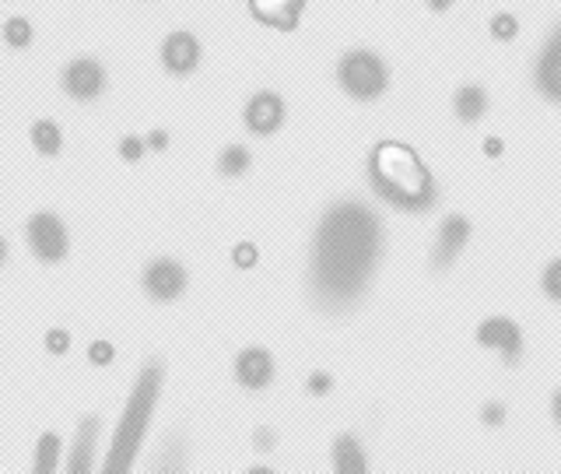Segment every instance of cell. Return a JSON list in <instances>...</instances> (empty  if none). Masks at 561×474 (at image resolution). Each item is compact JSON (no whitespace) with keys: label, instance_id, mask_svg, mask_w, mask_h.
<instances>
[{"label":"cell","instance_id":"obj_1","mask_svg":"<svg viewBox=\"0 0 561 474\" xmlns=\"http://www.w3.org/2000/svg\"><path fill=\"white\" fill-rule=\"evenodd\" d=\"M386 228L373 204L341 198L316 222L309 246V295L323 313H351L373 289Z\"/></svg>","mask_w":561,"mask_h":474},{"label":"cell","instance_id":"obj_2","mask_svg":"<svg viewBox=\"0 0 561 474\" xmlns=\"http://www.w3.org/2000/svg\"><path fill=\"white\" fill-rule=\"evenodd\" d=\"M365 176L373 193L403 215H425L438 204V183L408 140H376L365 158Z\"/></svg>","mask_w":561,"mask_h":474},{"label":"cell","instance_id":"obj_3","mask_svg":"<svg viewBox=\"0 0 561 474\" xmlns=\"http://www.w3.org/2000/svg\"><path fill=\"white\" fill-rule=\"evenodd\" d=\"M162 391H165V365L151 359L148 365H140L130 394L123 400L119 421L113 429V443L105 450V461L99 464L102 474H130L134 471L137 453L148 439L154 408H158V400H162Z\"/></svg>","mask_w":561,"mask_h":474},{"label":"cell","instance_id":"obj_4","mask_svg":"<svg viewBox=\"0 0 561 474\" xmlns=\"http://www.w3.org/2000/svg\"><path fill=\"white\" fill-rule=\"evenodd\" d=\"M333 75H337L341 92L355 102H376L390 92V64L368 46H355V49L341 53Z\"/></svg>","mask_w":561,"mask_h":474},{"label":"cell","instance_id":"obj_5","mask_svg":"<svg viewBox=\"0 0 561 474\" xmlns=\"http://www.w3.org/2000/svg\"><path fill=\"white\" fill-rule=\"evenodd\" d=\"M25 246L39 263L57 268V263H64L70 257L67 222L57 215V211H32L25 218Z\"/></svg>","mask_w":561,"mask_h":474},{"label":"cell","instance_id":"obj_6","mask_svg":"<svg viewBox=\"0 0 561 474\" xmlns=\"http://www.w3.org/2000/svg\"><path fill=\"white\" fill-rule=\"evenodd\" d=\"M110 88V70L99 57H75L60 67V92L78 102V105H92L105 95Z\"/></svg>","mask_w":561,"mask_h":474},{"label":"cell","instance_id":"obj_7","mask_svg":"<svg viewBox=\"0 0 561 474\" xmlns=\"http://www.w3.org/2000/svg\"><path fill=\"white\" fill-rule=\"evenodd\" d=\"M140 289H145V295L158 306L180 303L190 289V271L175 257H154L145 263V271H140Z\"/></svg>","mask_w":561,"mask_h":474},{"label":"cell","instance_id":"obj_8","mask_svg":"<svg viewBox=\"0 0 561 474\" xmlns=\"http://www.w3.org/2000/svg\"><path fill=\"white\" fill-rule=\"evenodd\" d=\"M473 338H478L481 348L495 351L505 365H519L526 356L523 327L513 320V316H488V320H481L478 330H473Z\"/></svg>","mask_w":561,"mask_h":474},{"label":"cell","instance_id":"obj_9","mask_svg":"<svg viewBox=\"0 0 561 474\" xmlns=\"http://www.w3.org/2000/svg\"><path fill=\"white\" fill-rule=\"evenodd\" d=\"M158 60H162V70L169 78H190L197 75V67L204 60V43L190 29H172L162 40Z\"/></svg>","mask_w":561,"mask_h":474},{"label":"cell","instance_id":"obj_10","mask_svg":"<svg viewBox=\"0 0 561 474\" xmlns=\"http://www.w3.org/2000/svg\"><path fill=\"white\" fill-rule=\"evenodd\" d=\"M285 123H288V102L277 92H271V88H263V92H253L250 99H245L242 127L253 137H274Z\"/></svg>","mask_w":561,"mask_h":474},{"label":"cell","instance_id":"obj_11","mask_svg":"<svg viewBox=\"0 0 561 474\" xmlns=\"http://www.w3.org/2000/svg\"><path fill=\"white\" fill-rule=\"evenodd\" d=\"M534 88L543 102L561 105V18L548 32V40L540 43L534 60Z\"/></svg>","mask_w":561,"mask_h":474},{"label":"cell","instance_id":"obj_12","mask_svg":"<svg viewBox=\"0 0 561 474\" xmlns=\"http://www.w3.org/2000/svg\"><path fill=\"white\" fill-rule=\"evenodd\" d=\"M232 380L250 394H263L277 380L274 351L263 345H245L232 362Z\"/></svg>","mask_w":561,"mask_h":474},{"label":"cell","instance_id":"obj_13","mask_svg":"<svg viewBox=\"0 0 561 474\" xmlns=\"http://www.w3.org/2000/svg\"><path fill=\"white\" fill-rule=\"evenodd\" d=\"M99 432H102V418L99 415H81L78 418L75 439H70L67 453H64V471L67 474H92V471H99V464H95Z\"/></svg>","mask_w":561,"mask_h":474},{"label":"cell","instance_id":"obj_14","mask_svg":"<svg viewBox=\"0 0 561 474\" xmlns=\"http://www.w3.org/2000/svg\"><path fill=\"white\" fill-rule=\"evenodd\" d=\"M470 218L467 215H446L438 222V233L432 242V268L435 271H449L456 260L463 257L467 242H470Z\"/></svg>","mask_w":561,"mask_h":474},{"label":"cell","instance_id":"obj_15","mask_svg":"<svg viewBox=\"0 0 561 474\" xmlns=\"http://www.w3.org/2000/svg\"><path fill=\"white\" fill-rule=\"evenodd\" d=\"M253 22L274 32H295L306 18V0H245Z\"/></svg>","mask_w":561,"mask_h":474},{"label":"cell","instance_id":"obj_16","mask_svg":"<svg viewBox=\"0 0 561 474\" xmlns=\"http://www.w3.org/2000/svg\"><path fill=\"white\" fill-rule=\"evenodd\" d=\"M330 467L337 474H365L373 461H368V450L355 432H337L330 443Z\"/></svg>","mask_w":561,"mask_h":474},{"label":"cell","instance_id":"obj_17","mask_svg":"<svg viewBox=\"0 0 561 474\" xmlns=\"http://www.w3.org/2000/svg\"><path fill=\"white\" fill-rule=\"evenodd\" d=\"M64 453H67V439L60 432H39L35 439V453H32V471L35 474H57L64 471Z\"/></svg>","mask_w":561,"mask_h":474},{"label":"cell","instance_id":"obj_18","mask_svg":"<svg viewBox=\"0 0 561 474\" xmlns=\"http://www.w3.org/2000/svg\"><path fill=\"white\" fill-rule=\"evenodd\" d=\"M488 92H484V84H460L453 92V113L460 123H481L488 116Z\"/></svg>","mask_w":561,"mask_h":474},{"label":"cell","instance_id":"obj_19","mask_svg":"<svg viewBox=\"0 0 561 474\" xmlns=\"http://www.w3.org/2000/svg\"><path fill=\"white\" fill-rule=\"evenodd\" d=\"M28 140H32V148L35 155H43V158H57L64 151V127L57 120H35L32 127H28Z\"/></svg>","mask_w":561,"mask_h":474},{"label":"cell","instance_id":"obj_20","mask_svg":"<svg viewBox=\"0 0 561 474\" xmlns=\"http://www.w3.org/2000/svg\"><path fill=\"white\" fill-rule=\"evenodd\" d=\"M218 176L221 180H239V176H245L253 169V151L245 145H225L218 151V162H215Z\"/></svg>","mask_w":561,"mask_h":474},{"label":"cell","instance_id":"obj_21","mask_svg":"<svg viewBox=\"0 0 561 474\" xmlns=\"http://www.w3.org/2000/svg\"><path fill=\"white\" fill-rule=\"evenodd\" d=\"M0 40H4V46L8 49H28L32 43H35V29H32V22L25 14H11V18H4V25H0Z\"/></svg>","mask_w":561,"mask_h":474},{"label":"cell","instance_id":"obj_22","mask_svg":"<svg viewBox=\"0 0 561 474\" xmlns=\"http://www.w3.org/2000/svg\"><path fill=\"white\" fill-rule=\"evenodd\" d=\"M488 29H491V40H495V43H513L516 35H519V18L508 14V11H499L488 22Z\"/></svg>","mask_w":561,"mask_h":474},{"label":"cell","instance_id":"obj_23","mask_svg":"<svg viewBox=\"0 0 561 474\" xmlns=\"http://www.w3.org/2000/svg\"><path fill=\"white\" fill-rule=\"evenodd\" d=\"M116 151H119V158L127 166H137L140 158L148 155V140H145V134H123L119 137V145H116Z\"/></svg>","mask_w":561,"mask_h":474},{"label":"cell","instance_id":"obj_24","mask_svg":"<svg viewBox=\"0 0 561 474\" xmlns=\"http://www.w3.org/2000/svg\"><path fill=\"white\" fill-rule=\"evenodd\" d=\"M540 292H543V298H551V303L561 306V257H554L548 268H543V274H540Z\"/></svg>","mask_w":561,"mask_h":474},{"label":"cell","instance_id":"obj_25","mask_svg":"<svg viewBox=\"0 0 561 474\" xmlns=\"http://www.w3.org/2000/svg\"><path fill=\"white\" fill-rule=\"evenodd\" d=\"M232 263H236L239 271H253L256 263H260V246L253 239H239L232 246Z\"/></svg>","mask_w":561,"mask_h":474},{"label":"cell","instance_id":"obj_26","mask_svg":"<svg viewBox=\"0 0 561 474\" xmlns=\"http://www.w3.org/2000/svg\"><path fill=\"white\" fill-rule=\"evenodd\" d=\"M43 345H46V351L49 356H67L70 351V345H75V338H70V330L67 327H49L46 330V338H43Z\"/></svg>","mask_w":561,"mask_h":474},{"label":"cell","instance_id":"obj_27","mask_svg":"<svg viewBox=\"0 0 561 474\" xmlns=\"http://www.w3.org/2000/svg\"><path fill=\"white\" fill-rule=\"evenodd\" d=\"M113 359H116V345L113 341L95 338L92 345H88V365L102 369V365H113Z\"/></svg>","mask_w":561,"mask_h":474},{"label":"cell","instance_id":"obj_28","mask_svg":"<svg viewBox=\"0 0 561 474\" xmlns=\"http://www.w3.org/2000/svg\"><path fill=\"white\" fill-rule=\"evenodd\" d=\"M505 418H508V408H505L502 400H488L484 408H481V421H484L488 429H499Z\"/></svg>","mask_w":561,"mask_h":474},{"label":"cell","instance_id":"obj_29","mask_svg":"<svg viewBox=\"0 0 561 474\" xmlns=\"http://www.w3.org/2000/svg\"><path fill=\"white\" fill-rule=\"evenodd\" d=\"M306 391H309L312 397H327V394L333 391V376L323 373V369H316V373H309V380H306Z\"/></svg>","mask_w":561,"mask_h":474},{"label":"cell","instance_id":"obj_30","mask_svg":"<svg viewBox=\"0 0 561 474\" xmlns=\"http://www.w3.org/2000/svg\"><path fill=\"white\" fill-rule=\"evenodd\" d=\"M277 447V432L271 429V426H260V429H253V450H260V453H271Z\"/></svg>","mask_w":561,"mask_h":474},{"label":"cell","instance_id":"obj_31","mask_svg":"<svg viewBox=\"0 0 561 474\" xmlns=\"http://www.w3.org/2000/svg\"><path fill=\"white\" fill-rule=\"evenodd\" d=\"M145 140H148V151H165L169 148V131L154 127V131L145 134Z\"/></svg>","mask_w":561,"mask_h":474},{"label":"cell","instance_id":"obj_32","mask_svg":"<svg viewBox=\"0 0 561 474\" xmlns=\"http://www.w3.org/2000/svg\"><path fill=\"white\" fill-rule=\"evenodd\" d=\"M551 421H554V426L561 429V386H558V391L551 394Z\"/></svg>","mask_w":561,"mask_h":474},{"label":"cell","instance_id":"obj_33","mask_svg":"<svg viewBox=\"0 0 561 474\" xmlns=\"http://www.w3.org/2000/svg\"><path fill=\"white\" fill-rule=\"evenodd\" d=\"M484 155L488 158H499L502 155V140L499 137H484Z\"/></svg>","mask_w":561,"mask_h":474},{"label":"cell","instance_id":"obj_34","mask_svg":"<svg viewBox=\"0 0 561 474\" xmlns=\"http://www.w3.org/2000/svg\"><path fill=\"white\" fill-rule=\"evenodd\" d=\"M428 4V11H435V14H446L449 8H453V0H425Z\"/></svg>","mask_w":561,"mask_h":474},{"label":"cell","instance_id":"obj_35","mask_svg":"<svg viewBox=\"0 0 561 474\" xmlns=\"http://www.w3.org/2000/svg\"><path fill=\"white\" fill-rule=\"evenodd\" d=\"M8 260H11V242L0 236V268H8Z\"/></svg>","mask_w":561,"mask_h":474}]
</instances>
